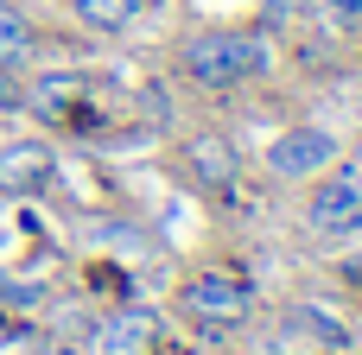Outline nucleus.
Wrapping results in <instances>:
<instances>
[{"label":"nucleus","instance_id":"f257e3e1","mask_svg":"<svg viewBox=\"0 0 362 355\" xmlns=\"http://www.w3.org/2000/svg\"><path fill=\"white\" fill-rule=\"evenodd\" d=\"M185 70L204 89H235V83L274 70V44L255 38V32H197L185 44Z\"/></svg>","mask_w":362,"mask_h":355},{"label":"nucleus","instance_id":"f03ea898","mask_svg":"<svg viewBox=\"0 0 362 355\" xmlns=\"http://www.w3.org/2000/svg\"><path fill=\"white\" fill-rule=\"evenodd\" d=\"M331 159H337V133L331 127H293V133H280L267 146V172L274 178H312Z\"/></svg>","mask_w":362,"mask_h":355},{"label":"nucleus","instance_id":"7ed1b4c3","mask_svg":"<svg viewBox=\"0 0 362 355\" xmlns=\"http://www.w3.org/2000/svg\"><path fill=\"white\" fill-rule=\"evenodd\" d=\"M51 178H57L51 146H38V140H6L0 146V197H45Z\"/></svg>","mask_w":362,"mask_h":355},{"label":"nucleus","instance_id":"20e7f679","mask_svg":"<svg viewBox=\"0 0 362 355\" xmlns=\"http://www.w3.org/2000/svg\"><path fill=\"white\" fill-rule=\"evenodd\" d=\"M185 305L197 311V318H210V324H242L248 318V286L235 279V273H197L191 286H185Z\"/></svg>","mask_w":362,"mask_h":355},{"label":"nucleus","instance_id":"39448f33","mask_svg":"<svg viewBox=\"0 0 362 355\" xmlns=\"http://www.w3.org/2000/svg\"><path fill=\"white\" fill-rule=\"evenodd\" d=\"M312 229L318 235H356L362 229V172H344V178H331L318 197H312Z\"/></svg>","mask_w":362,"mask_h":355},{"label":"nucleus","instance_id":"423d86ee","mask_svg":"<svg viewBox=\"0 0 362 355\" xmlns=\"http://www.w3.org/2000/svg\"><path fill=\"white\" fill-rule=\"evenodd\" d=\"M95 349L102 355H159V324H153V311H115V318L95 330Z\"/></svg>","mask_w":362,"mask_h":355},{"label":"nucleus","instance_id":"0eeeda50","mask_svg":"<svg viewBox=\"0 0 362 355\" xmlns=\"http://www.w3.org/2000/svg\"><path fill=\"white\" fill-rule=\"evenodd\" d=\"M185 152H191V165H197L204 184H229V178H235V152H229V140L204 133V140H191Z\"/></svg>","mask_w":362,"mask_h":355},{"label":"nucleus","instance_id":"6e6552de","mask_svg":"<svg viewBox=\"0 0 362 355\" xmlns=\"http://www.w3.org/2000/svg\"><path fill=\"white\" fill-rule=\"evenodd\" d=\"M140 6H146V0H76L83 25H95V32H121V25H134Z\"/></svg>","mask_w":362,"mask_h":355},{"label":"nucleus","instance_id":"1a4fd4ad","mask_svg":"<svg viewBox=\"0 0 362 355\" xmlns=\"http://www.w3.org/2000/svg\"><path fill=\"white\" fill-rule=\"evenodd\" d=\"M286 324H293V330H312V343H325V349H344V343H350V330H344L331 311H318V305H293Z\"/></svg>","mask_w":362,"mask_h":355},{"label":"nucleus","instance_id":"9d476101","mask_svg":"<svg viewBox=\"0 0 362 355\" xmlns=\"http://www.w3.org/2000/svg\"><path fill=\"white\" fill-rule=\"evenodd\" d=\"M32 44H38V38H32V25H25L13 6H0V64H6V70H13V64H25V57H32Z\"/></svg>","mask_w":362,"mask_h":355},{"label":"nucleus","instance_id":"9b49d317","mask_svg":"<svg viewBox=\"0 0 362 355\" xmlns=\"http://www.w3.org/2000/svg\"><path fill=\"white\" fill-rule=\"evenodd\" d=\"M0 299H6V305H45V292H38V286H19V279L0 286Z\"/></svg>","mask_w":362,"mask_h":355},{"label":"nucleus","instance_id":"f8f14e48","mask_svg":"<svg viewBox=\"0 0 362 355\" xmlns=\"http://www.w3.org/2000/svg\"><path fill=\"white\" fill-rule=\"evenodd\" d=\"M325 13L344 19V25H362V0H325Z\"/></svg>","mask_w":362,"mask_h":355},{"label":"nucleus","instance_id":"ddd939ff","mask_svg":"<svg viewBox=\"0 0 362 355\" xmlns=\"http://www.w3.org/2000/svg\"><path fill=\"white\" fill-rule=\"evenodd\" d=\"M305 13V0H267V19L274 25H286V19H299Z\"/></svg>","mask_w":362,"mask_h":355},{"label":"nucleus","instance_id":"4468645a","mask_svg":"<svg viewBox=\"0 0 362 355\" xmlns=\"http://www.w3.org/2000/svg\"><path fill=\"white\" fill-rule=\"evenodd\" d=\"M19 102V89H13V76H6V64H0V108H13Z\"/></svg>","mask_w":362,"mask_h":355}]
</instances>
